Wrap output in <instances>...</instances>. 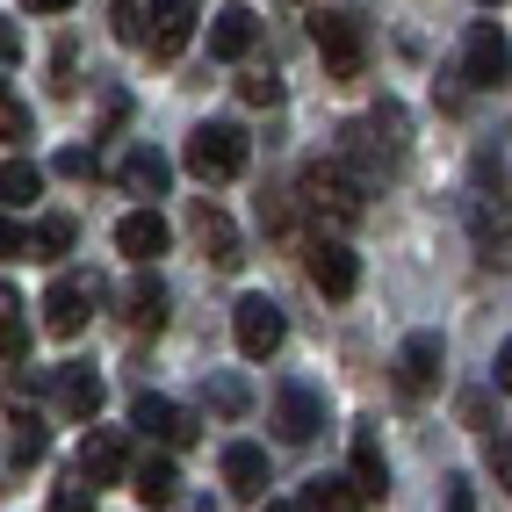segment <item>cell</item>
<instances>
[{
	"instance_id": "6da1fadb",
	"label": "cell",
	"mask_w": 512,
	"mask_h": 512,
	"mask_svg": "<svg viewBox=\"0 0 512 512\" xmlns=\"http://www.w3.org/2000/svg\"><path fill=\"white\" fill-rule=\"evenodd\" d=\"M311 37H318V51H325V73H332V80H361V65H368V29H361V15L325 8V15H311Z\"/></svg>"
},
{
	"instance_id": "7a4b0ae2",
	"label": "cell",
	"mask_w": 512,
	"mask_h": 512,
	"mask_svg": "<svg viewBox=\"0 0 512 512\" xmlns=\"http://www.w3.org/2000/svg\"><path fill=\"white\" fill-rule=\"evenodd\" d=\"M238 166H246V130H238V123H202L195 138H188V174L231 181Z\"/></svg>"
},
{
	"instance_id": "3957f363",
	"label": "cell",
	"mask_w": 512,
	"mask_h": 512,
	"mask_svg": "<svg viewBox=\"0 0 512 512\" xmlns=\"http://www.w3.org/2000/svg\"><path fill=\"white\" fill-rule=\"evenodd\" d=\"M303 202H311L318 217H339V224H347V217H361V181H354L339 159H311V166H303Z\"/></svg>"
},
{
	"instance_id": "277c9868",
	"label": "cell",
	"mask_w": 512,
	"mask_h": 512,
	"mask_svg": "<svg viewBox=\"0 0 512 512\" xmlns=\"http://www.w3.org/2000/svg\"><path fill=\"white\" fill-rule=\"evenodd\" d=\"M231 332H238V354H246V361H267V354H275L282 347V303L275 296H238V311H231Z\"/></svg>"
},
{
	"instance_id": "5b68a950",
	"label": "cell",
	"mask_w": 512,
	"mask_h": 512,
	"mask_svg": "<svg viewBox=\"0 0 512 512\" xmlns=\"http://www.w3.org/2000/svg\"><path fill=\"white\" fill-rule=\"evenodd\" d=\"M145 22L152 58H181V44L195 37V0H145Z\"/></svg>"
},
{
	"instance_id": "8992f818",
	"label": "cell",
	"mask_w": 512,
	"mask_h": 512,
	"mask_svg": "<svg viewBox=\"0 0 512 512\" xmlns=\"http://www.w3.org/2000/svg\"><path fill=\"white\" fill-rule=\"evenodd\" d=\"M462 80H469V87H505V29H498V22H476V29H469Z\"/></svg>"
},
{
	"instance_id": "52a82bcc",
	"label": "cell",
	"mask_w": 512,
	"mask_h": 512,
	"mask_svg": "<svg viewBox=\"0 0 512 512\" xmlns=\"http://www.w3.org/2000/svg\"><path fill=\"white\" fill-rule=\"evenodd\" d=\"M440 383V332H412L404 339V354H397V390L404 397H426Z\"/></svg>"
},
{
	"instance_id": "ba28073f",
	"label": "cell",
	"mask_w": 512,
	"mask_h": 512,
	"mask_svg": "<svg viewBox=\"0 0 512 512\" xmlns=\"http://www.w3.org/2000/svg\"><path fill=\"white\" fill-rule=\"evenodd\" d=\"M303 267H311V289L318 296H354V282H361V267H354V253L339 246V238H318Z\"/></svg>"
},
{
	"instance_id": "9c48e42d",
	"label": "cell",
	"mask_w": 512,
	"mask_h": 512,
	"mask_svg": "<svg viewBox=\"0 0 512 512\" xmlns=\"http://www.w3.org/2000/svg\"><path fill=\"white\" fill-rule=\"evenodd\" d=\"M116 476H123V433L116 426H94L80 440V484L101 491V484H116Z\"/></svg>"
},
{
	"instance_id": "30bf717a",
	"label": "cell",
	"mask_w": 512,
	"mask_h": 512,
	"mask_svg": "<svg viewBox=\"0 0 512 512\" xmlns=\"http://www.w3.org/2000/svg\"><path fill=\"white\" fill-rule=\"evenodd\" d=\"M87 303H94V282H87V275H65V282L44 296V325H51L58 339H73V332L87 325Z\"/></svg>"
},
{
	"instance_id": "8fae6325",
	"label": "cell",
	"mask_w": 512,
	"mask_h": 512,
	"mask_svg": "<svg viewBox=\"0 0 512 512\" xmlns=\"http://www.w3.org/2000/svg\"><path fill=\"white\" fill-rule=\"evenodd\" d=\"M130 419H138L152 440H166V448H188V440H195V419L181 412V404H166V397H138V404H130Z\"/></svg>"
},
{
	"instance_id": "7c38bea8",
	"label": "cell",
	"mask_w": 512,
	"mask_h": 512,
	"mask_svg": "<svg viewBox=\"0 0 512 512\" xmlns=\"http://www.w3.org/2000/svg\"><path fill=\"white\" fill-rule=\"evenodd\" d=\"M166 238H174V231H166V217H159V210H130V217L116 224V246H123L130 260H138V267L166 253Z\"/></svg>"
},
{
	"instance_id": "4fadbf2b",
	"label": "cell",
	"mask_w": 512,
	"mask_h": 512,
	"mask_svg": "<svg viewBox=\"0 0 512 512\" xmlns=\"http://www.w3.org/2000/svg\"><path fill=\"white\" fill-rule=\"evenodd\" d=\"M130 491H138V505L166 512V505L181 498V469L166 462V455H145V462H138V476H130Z\"/></svg>"
},
{
	"instance_id": "5bb4252c",
	"label": "cell",
	"mask_w": 512,
	"mask_h": 512,
	"mask_svg": "<svg viewBox=\"0 0 512 512\" xmlns=\"http://www.w3.org/2000/svg\"><path fill=\"white\" fill-rule=\"evenodd\" d=\"M253 37H260L253 8H217V15H210V51H217V58H246Z\"/></svg>"
},
{
	"instance_id": "9a60e30c",
	"label": "cell",
	"mask_w": 512,
	"mask_h": 512,
	"mask_svg": "<svg viewBox=\"0 0 512 512\" xmlns=\"http://www.w3.org/2000/svg\"><path fill=\"white\" fill-rule=\"evenodd\" d=\"M347 484H354L361 498H383V491H390V462H383V440H375L368 426L354 433V476H347Z\"/></svg>"
},
{
	"instance_id": "2e32d148",
	"label": "cell",
	"mask_w": 512,
	"mask_h": 512,
	"mask_svg": "<svg viewBox=\"0 0 512 512\" xmlns=\"http://www.w3.org/2000/svg\"><path fill=\"white\" fill-rule=\"evenodd\" d=\"M224 484L238 498H260L267 491V455L253 448V440H238V448H224Z\"/></svg>"
},
{
	"instance_id": "e0dca14e",
	"label": "cell",
	"mask_w": 512,
	"mask_h": 512,
	"mask_svg": "<svg viewBox=\"0 0 512 512\" xmlns=\"http://www.w3.org/2000/svg\"><path fill=\"white\" fill-rule=\"evenodd\" d=\"M166 181H174V159H166V152L145 145V152L123 159V188H130V195H166Z\"/></svg>"
},
{
	"instance_id": "ac0fdd59",
	"label": "cell",
	"mask_w": 512,
	"mask_h": 512,
	"mask_svg": "<svg viewBox=\"0 0 512 512\" xmlns=\"http://www.w3.org/2000/svg\"><path fill=\"white\" fill-rule=\"evenodd\" d=\"M58 404H65L73 419H94V412H101V375H94V368H65V375H58Z\"/></svg>"
},
{
	"instance_id": "d6986e66",
	"label": "cell",
	"mask_w": 512,
	"mask_h": 512,
	"mask_svg": "<svg viewBox=\"0 0 512 512\" xmlns=\"http://www.w3.org/2000/svg\"><path fill=\"white\" fill-rule=\"evenodd\" d=\"M318 426H325V404H318L311 390L289 383V390H282V433H289V440H311Z\"/></svg>"
},
{
	"instance_id": "ffe728a7",
	"label": "cell",
	"mask_w": 512,
	"mask_h": 512,
	"mask_svg": "<svg viewBox=\"0 0 512 512\" xmlns=\"http://www.w3.org/2000/svg\"><path fill=\"white\" fill-rule=\"evenodd\" d=\"M130 325H138V332H159V325H166V282H159V275H138V282H130Z\"/></svg>"
},
{
	"instance_id": "44dd1931",
	"label": "cell",
	"mask_w": 512,
	"mask_h": 512,
	"mask_svg": "<svg viewBox=\"0 0 512 512\" xmlns=\"http://www.w3.org/2000/svg\"><path fill=\"white\" fill-rule=\"evenodd\" d=\"M296 512H361V491L347 484V476H318L311 491H303V505Z\"/></svg>"
},
{
	"instance_id": "7402d4cb",
	"label": "cell",
	"mask_w": 512,
	"mask_h": 512,
	"mask_svg": "<svg viewBox=\"0 0 512 512\" xmlns=\"http://www.w3.org/2000/svg\"><path fill=\"white\" fill-rule=\"evenodd\" d=\"M195 238H202V253H210L217 267H238V231H231V217L202 210V217H195Z\"/></svg>"
},
{
	"instance_id": "603a6c76",
	"label": "cell",
	"mask_w": 512,
	"mask_h": 512,
	"mask_svg": "<svg viewBox=\"0 0 512 512\" xmlns=\"http://www.w3.org/2000/svg\"><path fill=\"white\" fill-rule=\"evenodd\" d=\"M22 347H29V325H22V296L0 282V361H22Z\"/></svg>"
},
{
	"instance_id": "cb8c5ba5",
	"label": "cell",
	"mask_w": 512,
	"mask_h": 512,
	"mask_svg": "<svg viewBox=\"0 0 512 512\" xmlns=\"http://www.w3.org/2000/svg\"><path fill=\"white\" fill-rule=\"evenodd\" d=\"M37 195H44V174H37L29 159H8V166H0V202H8V210H22V202H37Z\"/></svg>"
},
{
	"instance_id": "d4e9b609",
	"label": "cell",
	"mask_w": 512,
	"mask_h": 512,
	"mask_svg": "<svg viewBox=\"0 0 512 512\" xmlns=\"http://www.w3.org/2000/svg\"><path fill=\"white\" fill-rule=\"evenodd\" d=\"M65 246H73V217H44L37 231H29V253H44V260H58Z\"/></svg>"
},
{
	"instance_id": "484cf974",
	"label": "cell",
	"mask_w": 512,
	"mask_h": 512,
	"mask_svg": "<svg viewBox=\"0 0 512 512\" xmlns=\"http://www.w3.org/2000/svg\"><path fill=\"white\" fill-rule=\"evenodd\" d=\"M15 138H29V101L15 87H0V145H15Z\"/></svg>"
},
{
	"instance_id": "4316f807",
	"label": "cell",
	"mask_w": 512,
	"mask_h": 512,
	"mask_svg": "<svg viewBox=\"0 0 512 512\" xmlns=\"http://www.w3.org/2000/svg\"><path fill=\"white\" fill-rule=\"evenodd\" d=\"M238 94H246L253 109H275V101H282V80H275V73H246V80H238Z\"/></svg>"
},
{
	"instance_id": "83f0119b",
	"label": "cell",
	"mask_w": 512,
	"mask_h": 512,
	"mask_svg": "<svg viewBox=\"0 0 512 512\" xmlns=\"http://www.w3.org/2000/svg\"><path fill=\"white\" fill-rule=\"evenodd\" d=\"M476 246H484V260H491V267L505 260V224H491V210H476Z\"/></svg>"
},
{
	"instance_id": "f1b7e54d",
	"label": "cell",
	"mask_w": 512,
	"mask_h": 512,
	"mask_svg": "<svg viewBox=\"0 0 512 512\" xmlns=\"http://www.w3.org/2000/svg\"><path fill=\"white\" fill-rule=\"evenodd\" d=\"M22 253H29V231L15 217H0V260H22Z\"/></svg>"
},
{
	"instance_id": "f546056e",
	"label": "cell",
	"mask_w": 512,
	"mask_h": 512,
	"mask_svg": "<svg viewBox=\"0 0 512 512\" xmlns=\"http://www.w3.org/2000/svg\"><path fill=\"white\" fill-rule=\"evenodd\" d=\"M51 512H94V491H87V484H65Z\"/></svg>"
},
{
	"instance_id": "4dcf8cb0",
	"label": "cell",
	"mask_w": 512,
	"mask_h": 512,
	"mask_svg": "<svg viewBox=\"0 0 512 512\" xmlns=\"http://www.w3.org/2000/svg\"><path fill=\"white\" fill-rule=\"evenodd\" d=\"M22 58V37H15V22H0V65H15Z\"/></svg>"
},
{
	"instance_id": "1f68e13d",
	"label": "cell",
	"mask_w": 512,
	"mask_h": 512,
	"mask_svg": "<svg viewBox=\"0 0 512 512\" xmlns=\"http://www.w3.org/2000/svg\"><path fill=\"white\" fill-rule=\"evenodd\" d=\"M22 8H37V15H65L73 0H22Z\"/></svg>"
},
{
	"instance_id": "d6a6232c",
	"label": "cell",
	"mask_w": 512,
	"mask_h": 512,
	"mask_svg": "<svg viewBox=\"0 0 512 512\" xmlns=\"http://www.w3.org/2000/svg\"><path fill=\"white\" fill-rule=\"evenodd\" d=\"M448 512H469V484H455V491H448Z\"/></svg>"
},
{
	"instance_id": "836d02e7",
	"label": "cell",
	"mask_w": 512,
	"mask_h": 512,
	"mask_svg": "<svg viewBox=\"0 0 512 512\" xmlns=\"http://www.w3.org/2000/svg\"><path fill=\"white\" fill-rule=\"evenodd\" d=\"M267 512H296V505H267Z\"/></svg>"
},
{
	"instance_id": "e575fe53",
	"label": "cell",
	"mask_w": 512,
	"mask_h": 512,
	"mask_svg": "<svg viewBox=\"0 0 512 512\" xmlns=\"http://www.w3.org/2000/svg\"><path fill=\"white\" fill-rule=\"evenodd\" d=\"M484 8H498V0H484Z\"/></svg>"
}]
</instances>
